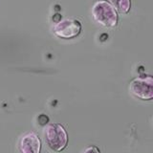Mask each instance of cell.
Listing matches in <instances>:
<instances>
[{
  "mask_svg": "<svg viewBox=\"0 0 153 153\" xmlns=\"http://www.w3.org/2000/svg\"><path fill=\"white\" fill-rule=\"evenodd\" d=\"M52 33L61 39H73L79 36L82 31V25L79 19L66 17L56 21L52 26Z\"/></svg>",
  "mask_w": 153,
  "mask_h": 153,
  "instance_id": "4",
  "label": "cell"
},
{
  "mask_svg": "<svg viewBox=\"0 0 153 153\" xmlns=\"http://www.w3.org/2000/svg\"><path fill=\"white\" fill-rule=\"evenodd\" d=\"M91 14L95 23L103 28H114L118 25V13L107 0H97L91 8Z\"/></svg>",
  "mask_w": 153,
  "mask_h": 153,
  "instance_id": "1",
  "label": "cell"
},
{
  "mask_svg": "<svg viewBox=\"0 0 153 153\" xmlns=\"http://www.w3.org/2000/svg\"><path fill=\"white\" fill-rule=\"evenodd\" d=\"M80 153H102V152L99 149V147H97L96 146H89L87 147H85Z\"/></svg>",
  "mask_w": 153,
  "mask_h": 153,
  "instance_id": "7",
  "label": "cell"
},
{
  "mask_svg": "<svg viewBox=\"0 0 153 153\" xmlns=\"http://www.w3.org/2000/svg\"><path fill=\"white\" fill-rule=\"evenodd\" d=\"M17 146L20 153H40L41 141L36 133L28 131L19 138Z\"/></svg>",
  "mask_w": 153,
  "mask_h": 153,
  "instance_id": "5",
  "label": "cell"
},
{
  "mask_svg": "<svg viewBox=\"0 0 153 153\" xmlns=\"http://www.w3.org/2000/svg\"><path fill=\"white\" fill-rule=\"evenodd\" d=\"M129 93L137 100H151L153 99V78L151 75H142L133 79L128 85Z\"/></svg>",
  "mask_w": 153,
  "mask_h": 153,
  "instance_id": "3",
  "label": "cell"
},
{
  "mask_svg": "<svg viewBox=\"0 0 153 153\" xmlns=\"http://www.w3.org/2000/svg\"><path fill=\"white\" fill-rule=\"evenodd\" d=\"M43 138L48 147L55 152H61L68 146L69 138L60 123H48L43 129Z\"/></svg>",
  "mask_w": 153,
  "mask_h": 153,
  "instance_id": "2",
  "label": "cell"
},
{
  "mask_svg": "<svg viewBox=\"0 0 153 153\" xmlns=\"http://www.w3.org/2000/svg\"><path fill=\"white\" fill-rule=\"evenodd\" d=\"M118 13L127 14L131 9V0H108Z\"/></svg>",
  "mask_w": 153,
  "mask_h": 153,
  "instance_id": "6",
  "label": "cell"
}]
</instances>
